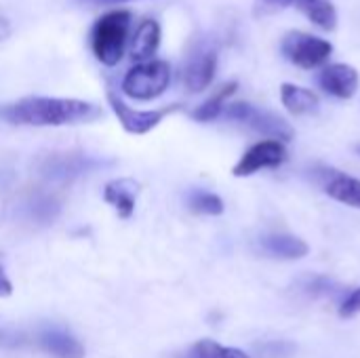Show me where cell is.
<instances>
[{
  "label": "cell",
  "mask_w": 360,
  "mask_h": 358,
  "mask_svg": "<svg viewBox=\"0 0 360 358\" xmlns=\"http://www.w3.org/2000/svg\"><path fill=\"white\" fill-rule=\"evenodd\" d=\"M295 6L321 30L333 32L338 27V8L331 0H295Z\"/></svg>",
  "instance_id": "17"
},
{
  "label": "cell",
  "mask_w": 360,
  "mask_h": 358,
  "mask_svg": "<svg viewBox=\"0 0 360 358\" xmlns=\"http://www.w3.org/2000/svg\"><path fill=\"white\" fill-rule=\"evenodd\" d=\"M281 101L295 116L314 114L319 110V106H321L316 93H312L310 89H304V87L291 84V82H285L281 87Z\"/></svg>",
  "instance_id": "16"
},
{
  "label": "cell",
  "mask_w": 360,
  "mask_h": 358,
  "mask_svg": "<svg viewBox=\"0 0 360 358\" xmlns=\"http://www.w3.org/2000/svg\"><path fill=\"white\" fill-rule=\"evenodd\" d=\"M215 70H217V51L215 49H202V51L194 53L184 70V82H186L188 91L190 93L205 91L213 82Z\"/></svg>",
  "instance_id": "9"
},
{
  "label": "cell",
  "mask_w": 360,
  "mask_h": 358,
  "mask_svg": "<svg viewBox=\"0 0 360 358\" xmlns=\"http://www.w3.org/2000/svg\"><path fill=\"white\" fill-rule=\"evenodd\" d=\"M319 84L325 93L338 99H352L359 91V72L346 63H331L323 68V72L319 74Z\"/></svg>",
  "instance_id": "8"
},
{
  "label": "cell",
  "mask_w": 360,
  "mask_h": 358,
  "mask_svg": "<svg viewBox=\"0 0 360 358\" xmlns=\"http://www.w3.org/2000/svg\"><path fill=\"white\" fill-rule=\"evenodd\" d=\"M293 2L295 0H255L253 2V15L255 17H268V15H274V13L285 11Z\"/></svg>",
  "instance_id": "22"
},
{
  "label": "cell",
  "mask_w": 360,
  "mask_h": 358,
  "mask_svg": "<svg viewBox=\"0 0 360 358\" xmlns=\"http://www.w3.org/2000/svg\"><path fill=\"white\" fill-rule=\"evenodd\" d=\"M281 49L283 55L302 70H312L323 65L333 53V44L329 40L306 32H287L281 42Z\"/></svg>",
  "instance_id": "5"
},
{
  "label": "cell",
  "mask_w": 360,
  "mask_h": 358,
  "mask_svg": "<svg viewBox=\"0 0 360 358\" xmlns=\"http://www.w3.org/2000/svg\"><path fill=\"white\" fill-rule=\"evenodd\" d=\"M224 114H226L228 120L247 124V127H251L253 131H257L262 135L274 137L276 141H291L293 139V129L285 118L276 116L274 112L259 110V108H255V106H251L247 101L230 103L224 110Z\"/></svg>",
  "instance_id": "4"
},
{
  "label": "cell",
  "mask_w": 360,
  "mask_h": 358,
  "mask_svg": "<svg viewBox=\"0 0 360 358\" xmlns=\"http://www.w3.org/2000/svg\"><path fill=\"white\" fill-rule=\"evenodd\" d=\"M188 205L194 213H202V215H221L224 213V200L213 192L196 190L190 194Z\"/></svg>",
  "instance_id": "19"
},
{
  "label": "cell",
  "mask_w": 360,
  "mask_h": 358,
  "mask_svg": "<svg viewBox=\"0 0 360 358\" xmlns=\"http://www.w3.org/2000/svg\"><path fill=\"white\" fill-rule=\"evenodd\" d=\"M101 2H129V0H101Z\"/></svg>",
  "instance_id": "26"
},
{
  "label": "cell",
  "mask_w": 360,
  "mask_h": 358,
  "mask_svg": "<svg viewBox=\"0 0 360 358\" xmlns=\"http://www.w3.org/2000/svg\"><path fill=\"white\" fill-rule=\"evenodd\" d=\"M194 358H249L238 348L221 346L213 340H200L194 346Z\"/></svg>",
  "instance_id": "20"
},
{
  "label": "cell",
  "mask_w": 360,
  "mask_h": 358,
  "mask_svg": "<svg viewBox=\"0 0 360 358\" xmlns=\"http://www.w3.org/2000/svg\"><path fill=\"white\" fill-rule=\"evenodd\" d=\"M11 293H13V285H11V281L6 279V274H4V270L0 266V298H8Z\"/></svg>",
  "instance_id": "24"
},
{
  "label": "cell",
  "mask_w": 360,
  "mask_h": 358,
  "mask_svg": "<svg viewBox=\"0 0 360 358\" xmlns=\"http://www.w3.org/2000/svg\"><path fill=\"white\" fill-rule=\"evenodd\" d=\"M108 103L114 110V114H116L118 122L122 124V129L127 133H131V135H146L154 127H158L169 114L181 110L179 103H173V106H167V108H158V110H133L114 91H108Z\"/></svg>",
  "instance_id": "6"
},
{
  "label": "cell",
  "mask_w": 360,
  "mask_h": 358,
  "mask_svg": "<svg viewBox=\"0 0 360 358\" xmlns=\"http://www.w3.org/2000/svg\"><path fill=\"white\" fill-rule=\"evenodd\" d=\"M131 21L133 17L129 11H110L95 21L91 32V49L103 65L112 68L120 63L124 49L129 46Z\"/></svg>",
  "instance_id": "2"
},
{
  "label": "cell",
  "mask_w": 360,
  "mask_h": 358,
  "mask_svg": "<svg viewBox=\"0 0 360 358\" xmlns=\"http://www.w3.org/2000/svg\"><path fill=\"white\" fill-rule=\"evenodd\" d=\"M11 34V23L4 15H0V40H4Z\"/></svg>",
  "instance_id": "25"
},
{
  "label": "cell",
  "mask_w": 360,
  "mask_h": 358,
  "mask_svg": "<svg viewBox=\"0 0 360 358\" xmlns=\"http://www.w3.org/2000/svg\"><path fill=\"white\" fill-rule=\"evenodd\" d=\"M236 89H238L236 82H226V84H221L219 91H215L205 103H200V106L192 112L194 120H198V122H211V120L219 118V116L224 114V110H226L228 97L234 95Z\"/></svg>",
  "instance_id": "18"
},
{
  "label": "cell",
  "mask_w": 360,
  "mask_h": 358,
  "mask_svg": "<svg viewBox=\"0 0 360 358\" xmlns=\"http://www.w3.org/2000/svg\"><path fill=\"white\" fill-rule=\"evenodd\" d=\"M160 44V25L154 19H143L131 38V57L137 63L150 61Z\"/></svg>",
  "instance_id": "13"
},
{
  "label": "cell",
  "mask_w": 360,
  "mask_h": 358,
  "mask_svg": "<svg viewBox=\"0 0 360 358\" xmlns=\"http://www.w3.org/2000/svg\"><path fill=\"white\" fill-rule=\"evenodd\" d=\"M139 186L133 179H114L105 186L103 198L108 205L114 207L118 217L129 219L135 211V198H137Z\"/></svg>",
  "instance_id": "12"
},
{
  "label": "cell",
  "mask_w": 360,
  "mask_h": 358,
  "mask_svg": "<svg viewBox=\"0 0 360 358\" xmlns=\"http://www.w3.org/2000/svg\"><path fill=\"white\" fill-rule=\"evenodd\" d=\"M38 344L44 352L55 358H84V346L63 329L46 327L38 335Z\"/></svg>",
  "instance_id": "10"
},
{
  "label": "cell",
  "mask_w": 360,
  "mask_h": 358,
  "mask_svg": "<svg viewBox=\"0 0 360 358\" xmlns=\"http://www.w3.org/2000/svg\"><path fill=\"white\" fill-rule=\"evenodd\" d=\"M262 249L268 255L281 257V260H302L310 251L306 241H302L297 236H289V234H268V236H264L262 238Z\"/></svg>",
  "instance_id": "15"
},
{
  "label": "cell",
  "mask_w": 360,
  "mask_h": 358,
  "mask_svg": "<svg viewBox=\"0 0 360 358\" xmlns=\"http://www.w3.org/2000/svg\"><path fill=\"white\" fill-rule=\"evenodd\" d=\"M323 190L331 198H335V200H340V203H344L348 207L360 209V179H356V177L340 173L335 169H327Z\"/></svg>",
  "instance_id": "11"
},
{
  "label": "cell",
  "mask_w": 360,
  "mask_h": 358,
  "mask_svg": "<svg viewBox=\"0 0 360 358\" xmlns=\"http://www.w3.org/2000/svg\"><path fill=\"white\" fill-rule=\"evenodd\" d=\"M340 314H342L344 319H350V317L360 314V287L359 289H354V291L346 298V302H344L342 308H340Z\"/></svg>",
  "instance_id": "23"
},
{
  "label": "cell",
  "mask_w": 360,
  "mask_h": 358,
  "mask_svg": "<svg viewBox=\"0 0 360 358\" xmlns=\"http://www.w3.org/2000/svg\"><path fill=\"white\" fill-rule=\"evenodd\" d=\"M171 84V65L162 59H150L143 63L133 65L127 76L122 78V93L139 99L150 101L160 97Z\"/></svg>",
  "instance_id": "3"
},
{
  "label": "cell",
  "mask_w": 360,
  "mask_h": 358,
  "mask_svg": "<svg viewBox=\"0 0 360 358\" xmlns=\"http://www.w3.org/2000/svg\"><path fill=\"white\" fill-rule=\"evenodd\" d=\"M30 213H32V217H36L40 222H51L59 213V203L49 196L34 198V203L30 205Z\"/></svg>",
  "instance_id": "21"
},
{
  "label": "cell",
  "mask_w": 360,
  "mask_h": 358,
  "mask_svg": "<svg viewBox=\"0 0 360 358\" xmlns=\"http://www.w3.org/2000/svg\"><path fill=\"white\" fill-rule=\"evenodd\" d=\"M101 116V108L82 99L63 97H23L0 106V120L27 127H65L91 122Z\"/></svg>",
  "instance_id": "1"
},
{
  "label": "cell",
  "mask_w": 360,
  "mask_h": 358,
  "mask_svg": "<svg viewBox=\"0 0 360 358\" xmlns=\"http://www.w3.org/2000/svg\"><path fill=\"white\" fill-rule=\"evenodd\" d=\"M285 160H287L285 143L276 141V139H266V141H259V143L251 146L243 154V158L236 162L232 173L236 177H247V175H253V173H257L262 169H276Z\"/></svg>",
  "instance_id": "7"
},
{
  "label": "cell",
  "mask_w": 360,
  "mask_h": 358,
  "mask_svg": "<svg viewBox=\"0 0 360 358\" xmlns=\"http://www.w3.org/2000/svg\"><path fill=\"white\" fill-rule=\"evenodd\" d=\"M95 165H97L95 160L80 156V154H57V156H51L42 165V173L55 179H70V177L91 171Z\"/></svg>",
  "instance_id": "14"
}]
</instances>
